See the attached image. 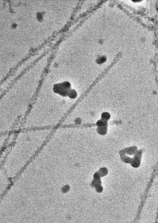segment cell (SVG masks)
I'll use <instances>...</instances> for the list:
<instances>
[{
    "label": "cell",
    "mask_w": 158,
    "mask_h": 223,
    "mask_svg": "<svg viewBox=\"0 0 158 223\" xmlns=\"http://www.w3.org/2000/svg\"><path fill=\"white\" fill-rule=\"evenodd\" d=\"M75 106V105H74V106H72V107H73V106ZM63 118H64V117H63ZM63 118L62 120V121H61V122H64V120H63Z\"/></svg>",
    "instance_id": "obj_1"
}]
</instances>
